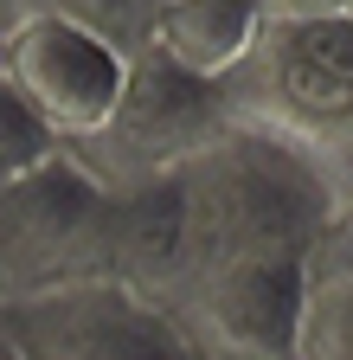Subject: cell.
I'll return each mask as SVG.
<instances>
[{
	"instance_id": "obj_3",
	"label": "cell",
	"mask_w": 353,
	"mask_h": 360,
	"mask_svg": "<svg viewBox=\"0 0 353 360\" xmlns=\"http://www.w3.org/2000/svg\"><path fill=\"white\" fill-rule=\"evenodd\" d=\"M225 129H232L225 90L173 71V65H161L154 52L135 45L128 65H122V90H116L109 116L97 122V135H84L65 155L97 187H142V180H161L180 161H193Z\"/></svg>"
},
{
	"instance_id": "obj_2",
	"label": "cell",
	"mask_w": 353,
	"mask_h": 360,
	"mask_svg": "<svg viewBox=\"0 0 353 360\" xmlns=\"http://www.w3.org/2000/svg\"><path fill=\"white\" fill-rule=\"evenodd\" d=\"M225 110L244 129L302 148L347 180V129H353V20L315 26H257L251 52L218 77Z\"/></svg>"
},
{
	"instance_id": "obj_5",
	"label": "cell",
	"mask_w": 353,
	"mask_h": 360,
	"mask_svg": "<svg viewBox=\"0 0 353 360\" xmlns=\"http://www.w3.org/2000/svg\"><path fill=\"white\" fill-rule=\"evenodd\" d=\"M0 341L20 360H193L173 315L122 283H58L0 302Z\"/></svg>"
},
{
	"instance_id": "obj_9",
	"label": "cell",
	"mask_w": 353,
	"mask_h": 360,
	"mask_svg": "<svg viewBox=\"0 0 353 360\" xmlns=\"http://www.w3.org/2000/svg\"><path fill=\"white\" fill-rule=\"evenodd\" d=\"M65 148L52 142V129L39 122L7 84H0V187H13V180H26L32 167H46L58 161Z\"/></svg>"
},
{
	"instance_id": "obj_10",
	"label": "cell",
	"mask_w": 353,
	"mask_h": 360,
	"mask_svg": "<svg viewBox=\"0 0 353 360\" xmlns=\"http://www.w3.org/2000/svg\"><path fill=\"white\" fill-rule=\"evenodd\" d=\"M26 13H65L77 26L116 39L122 52H135V45H142V20H148V0H26Z\"/></svg>"
},
{
	"instance_id": "obj_11",
	"label": "cell",
	"mask_w": 353,
	"mask_h": 360,
	"mask_svg": "<svg viewBox=\"0 0 353 360\" xmlns=\"http://www.w3.org/2000/svg\"><path fill=\"white\" fill-rule=\"evenodd\" d=\"M263 26H315V20H353V0H257Z\"/></svg>"
},
{
	"instance_id": "obj_12",
	"label": "cell",
	"mask_w": 353,
	"mask_h": 360,
	"mask_svg": "<svg viewBox=\"0 0 353 360\" xmlns=\"http://www.w3.org/2000/svg\"><path fill=\"white\" fill-rule=\"evenodd\" d=\"M0 360H20V354H13V347H7V341H0Z\"/></svg>"
},
{
	"instance_id": "obj_4",
	"label": "cell",
	"mask_w": 353,
	"mask_h": 360,
	"mask_svg": "<svg viewBox=\"0 0 353 360\" xmlns=\"http://www.w3.org/2000/svg\"><path fill=\"white\" fill-rule=\"evenodd\" d=\"M128 52L116 39L77 26L65 13H13L0 20V84L52 129L58 148H77L97 135L122 90Z\"/></svg>"
},
{
	"instance_id": "obj_8",
	"label": "cell",
	"mask_w": 353,
	"mask_h": 360,
	"mask_svg": "<svg viewBox=\"0 0 353 360\" xmlns=\"http://www.w3.org/2000/svg\"><path fill=\"white\" fill-rule=\"evenodd\" d=\"M289 360H353V225L334 219L302 251V309Z\"/></svg>"
},
{
	"instance_id": "obj_7",
	"label": "cell",
	"mask_w": 353,
	"mask_h": 360,
	"mask_svg": "<svg viewBox=\"0 0 353 360\" xmlns=\"http://www.w3.org/2000/svg\"><path fill=\"white\" fill-rule=\"evenodd\" d=\"M257 0H148L142 52L187 71L199 84H218L257 39Z\"/></svg>"
},
{
	"instance_id": "obj_6",
	"label": "cell",
	"mask_w": 353,
	"mask_h": 360,
	"mask_svg": "<svg viewBox=\"0 0 353 360\" xmlns=\"http://www.w3.org/2000/svg\"><path fill=\"white\" fill-rule=\"evenodd\" d=\"M302 309V257L206 264L167 302L193 360H289Z\"/></svg>"
},
{
	"instance_id": "obj_1",
	"label": "cell",
	"mask_w": 353,
	"mask_h": 360,
	"mask_svg": "<svg viewBox=\"0 0 353 360\" xmlns=\"http://www.w3.org/2000/svg\"><path fill=\"white\" fill-rule=\"evenodd\" d=\"M173 193L187 225V277L232 257H302L334 219H347L340 174L244 122L173 167Z\"/></svg>"
}]
</instances>
